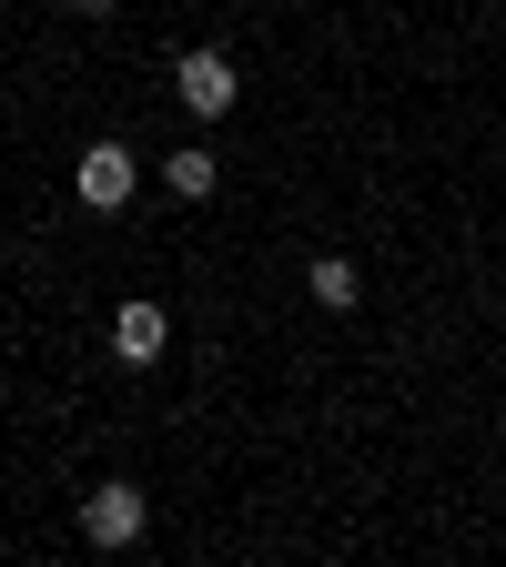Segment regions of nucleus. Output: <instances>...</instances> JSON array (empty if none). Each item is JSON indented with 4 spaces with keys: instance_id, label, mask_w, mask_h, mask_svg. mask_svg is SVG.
Wrapping results in <instances>:
<instances>
[{
    "instance_id": "6",
    "label": "nucleus",
    "mask_w": 506,
    "mask_h": 567,
    "mask_svg": "<svg viewBox=\"0 0 506 567\" xmlns=\"http://www.w3.org/2000/svg\"><path fill=\"white\" fill-rule=\"evenodd\" d=\"M163 183H173L183 203H213V183H224V163H213V153H203V142H183V153L163 163Z\"/></svg>"
},
{
    "instance_id": "4",
    "label": "nucleus",
    "mask_w": 506,
    "mask_h": 567,
    "mask_svg": "<svg viewBox=\"0 0 506 567\" xmlns=\"http://www.w3.org/2000/svg\"><path fill=\"white\" fill-rule=\"evenodd\" d=\"M163 344H173V315H163L153 295H132V305L112 315V354H122V365H163Z\"/></svg>"
},
{
    "instance_id": "7",
    "label": "nucleus",
    "mask_w": 506,
    "mask_h": 567,
    "mask_svg": "<svg viewBox=\"0 0 506 567\" xmlns=\"http://www.w3.org/2000/svg\"><path fill=\"white\" fill-rule=\"evenodd\" d=\"M71 11H122V0H71Z\"/></svg>"
},
{
    "instance_id": "1",
    "label": "nucleus",
    "mask_w": 506,
    "mask_h": 567,
    "mask_svg": "<svg viewBox=\"0 0 506 567\" xmlns=\"http://www.w3.org/2000/svg\"><path fill=\"white\" fill-rule=\"evenodd\" d=\"M142 527H153V496H142V486H92L82 496V537L102 547V557H122V547H142Z\"/></svg>"
},
{
    "instance_id": "3",
    "label": "nucleus",
    "mask_w": 506,
    "mask_h": 567,
    "mask_svg": "<svg viewBox=\"0 0 506 567\" xmlns=\"http://www.w3.org/2000/svg\"><path fill=\"white\" fill-rule=\"evenodd\" d=\"M132 183H142V163H132V142H92V153L71 163V193H82L92 213H122V203H132Z\"/></svg>"
},
{
    "instance_id": "2",
    "label": "nucleus",
    "mask_w": 506,
    "mask_h": 567,
    "mask_svg": "<svg viewBox=\"0 0 506 567\" xmlns=\"http://www.w3.org/2000/svg\"><path fill=\"white\" fill-rule=\"evenodd\" d=\"M173 102H183L193 122H224V112L244 102V71H234L224 51H183V61H173Z\"/></svg>"
},
{
    "instance_id": "8",
    "label": "nucleus",
    "mask_w": 506,
    "mask_h": 567,
    "mask_svg": "<svg viewBox=\"0 0 506 567\" xmlns=\"http://www.w3.org/2000/svg\"><path fill=\"white\" fill-rule=\"evenodd\" d=\"M496 21H506V0H496Z\"/></svg>"
},
{
    "instance_id": "5",
    "label": "nucleus",
    "mask_w": 506,
    "mask_h": 567,
    "mask_svg": "<svg viewBox=\"0 0 506 567\" xmlns=\"http://www.w3.org/2000/svg\"><path fill=\"white\" fill-rule=\"evenodd\" d=\"M304 284H314V305H334V315L365 305V274H354V254H314V264H304Z\"/></svg>"
}]
</instances>
